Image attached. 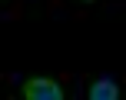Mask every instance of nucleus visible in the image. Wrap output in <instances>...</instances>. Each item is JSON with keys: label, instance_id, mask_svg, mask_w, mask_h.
I'll return each mask as SVG.
<instances>
[{"label": "nucleus", "instance_id": "nucleus-2", "mask_svg": "<svg viewBox=\"0 0 126 100\" xmlns=\"http://www.w3.org/2000/svg\"><path fill=\"white\" fill-rule=\"evenodd\" d=\"M90 100H120V87L103 77V80L90 83Z\"/></svg>", "mask_w": 126, "mask_h": 100}, {"label": "nucleus", "instance_id": "nucleus-1", "mask_svg": "<svg viewBox=\"0 0 126 100\" xmlns=\"http://www.w3.org/2000/svg\"><path fill=\"white\" fill-rule=\"evenodd\" d=\"M23 97L27 100H63V87L50 77H33L23 83Z\"/></svg>", "mask_w": 126, "mask_h": 100}, {"label": "nucleus", "instance_id": "nucleus-3", "mask_svg": "<svg viewBox=\"0 0 126 100\" xmlns=\"http://www.w3.org/2000/svg\"><path fill=\"white\" fill-rule=\"evenodd\" d=\"M83 3H90V0H83Z\"/></svg>", "mask_w": 126, "mask_h": 100}]
</instances>
